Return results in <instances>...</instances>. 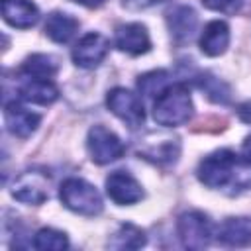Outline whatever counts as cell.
Wrapping results in <instances>:
<instances>
[{
  "label": "cell",
  "instance_id": "484cf974",
  "mask_svg": "<svg viewBox=\"0 0 251 251\" xmlns=\"http://www.w3.org/2000/svg\"><path fill=\"white\" fill-rule=\"evenodd\" d=\"M71 2H76V4L86 6V8H98V6H102L106 0H71Z\"/></svg>",
  "mask_w": 251,
  "mask_h": 251
},
{
  "label": "cell",
  "instance_id": "5bb4252c",
  "mask_svg": "<svg viewBox=\"0 0 251 251\" xmlns=\"http://www.w3.org/2000/svg\"><path fill=\"white\" fill-rule=\"evenodd\" d=\"M200 51L208 57H220L226 53L229 45V27L222 20H214L206 24V27L200 33Z\"/></svg>",
  "mask_w": 251,
  "mask_h": 251
},
{
  "label": "cell",
  "instance_id": "52a82bcc",
  "mask_svg": "<svg viewBox=\"0 0 251 251\" xmlns=\"http://www.w3.org/2000/svg\"><path fill=\"white\" fill-rule=\"evenodd\" d=\"M12 196L29 206H39L49 198V176L43 171H25L12 184Z\"/></svg>",
  "mask_w": 251,
  "mask_h": 251
},
{
  "label": "cell",
  "instance_id": "7402d4cb",
  "mask_svg": "<svg viewBox=\"0 0 251 251\" xmlns=\"http://www.w3.org/2000/svg\"><path fill=\"white\" fill-rule=\"evenodd\" d=\"M200 88H202V90L208 94V98L214 100V102L226 104V102L229 100V88H227L222 80H218V78H214V76H210V75H206V76L200 78Z\"/></svg>",
  "mask_w": 251,
  "mask_h": 251
},
{
  "label": "cell",
  "instance_id": "8fae6325",
  "mask_svg": "<svg viewBox=\"0 0 251 251\" xmlns=\"http://www.w3.org/2000/svg\"><path fill=\"white\" fill-rule=\"evenodd\" d=\"M4 120H6V127L12 135H16L20 139H25L31 133H35V129L39 127L41 116L24 108L22 104L10 102V104L4 106Z\"/></svg>",
  "mask_w": 251,
  "mask_h": 251
},
{
  "label": "cell",
  "instance_id": "5b68a950",
  "mask_svg": "<svg viewBox=\"0 0 251 251\" xmlns=\"http://www.w3.org/2000/svg\"><path fill=\"white\" fill-rule=\"evenodd\" d=\"M176 233L186 249H204L212 241V222L206 214L198 210H190L178 216Z\"/></svg>",
  "mask_w": 251,
  "mask_h": 251
},
{
  "label": "cell",
  "instance_id": "ffe728a7",
  "mask_svg": "<svg viewBox=\"0 0 251 251\" xmlns=\"http://www.w3.org/2000/svg\"><path fill=\"white\" fill-rule=\"evenodd\" d=\"M167 86H171V84H169V73L163 71V69H159V71H149V73H145V75H141V76L137 78V90H139L143 96H147V98L159 96Z\"/></svg>",
  "mask_w": 251,
  "mask_h": 251
},
{
  "label": "cell",
  "instance_id": "7a4b0ae2",
  "mask_svg": "<svg viewBox=\"0 0 251 251\" xmlns=\"http://www.w3.org/2000/svg\"><path fill=\"white\" fill-rule=\"evenodd\" d=\"M239 169V159L229 149H220L206 155L196 169L198 180L208 188H224L233 184Z\"/></svg>",
  "mask_w": 251,
  "mask_h": 251
},
{
  "label": "cell",
  "instance_id": "44dd1931",
  "mask_svg": "<svg viewBox=\"0 0 251 251\" xmlns=\"http://www.w3.org/2000/svg\"><path fill=\"white\" fill-rule=\"evenodd\" d=\"M33 247L41 251H63L69 247V237L59 229L41 227L33 237Z\"/></svg>",
  "mask_w": 251,
  "mask_h": 251
},
{
  "label": "cell",
  "instance_id": "6da1fadb",
  "mask_svg": "<svg viewBox=\"0 0 251 251\" xmlns=\"http://www.w3.org/2000/svg\"><path fill=\"white\" fill-rule=\"evenodd\" d=\"M192 98L184 84L167 86L153 104V120L165 127H176L190 120L192 116Z\"/></svg>",
  "mask_w": 251,
  "mask_h": 251
},
{
  "label": "cell",
  "instance_id": "7c38bea8",
  "mask_svg": "<svg viewBox=\"0 0 251 251\" xmlns=\"http://www.w3.org/2000/svg\"><path fill=\"white\" fill-rule=\"evenodd\" d=\"M198 25V16L190 6H175L167 12V27L171 31L173 41L176 43H186L194 35Z\"/></svg>",
  "mask_w": 251,
  "mask_h": 251
},
{
  "label": "cell",
  "instance_id": "d6986e66",
  "mask_svg": "<svg viewBox=\"0 0 251 251\" xmlns=\"http://www.w3.org/2000/svg\"><path fill=\"white\" fill-rule=\"evenodd\" d=\"M22 73L25 76H31V78H51L57 73V61L51 55L35 53L24 61Z\"/></svg>",
  "mask_w": 251,
  "mask_h": 251
},
{
  "label": "cell",
  "instance_id": "cb8c5ba5",
  "mask_svg": "<svg viewBox=\"0 0 251 251\" xmlns=\"http://www.w3.org/2000/svg\"><path fill=\"white\" fill-rule=\"evenodd\" d=\"M237 116H239L241 122L251 124V100H247V102H243V104L237 106Z\"/></svg>",
  "mask_w": 251,
  "mask_h": 251
},
{
  "label": "cell",
  "instance_id": "30bf717a",
  "mask_svg": "<svg viewBox=\"0 0 251 251\" xmlns=\"http://www.w3.org/2000/svg\"><path fill=\"white\" fill-rule=\"evenodd\" d=\"M114 43L120 51L127 53V55H143L151 49V37H149V31L143 24H122L116 27V37H114Z\"/></svg>",
  "mask_w": 251,
  "mask_h": 251
},
{
  "label": "cell",
  "instance_id": "277c9868",
  "mask_svg": "<svg viewBox=\"0 0 251 251\" xmlns=\"http://www.w3.org/2000/svg\"><path fill=\"white\" fill-rule=\"evenodd\" d=\"M86 149H88V155L90 159L96 163V165H108V163H114L118 161L126 147L122 143V139L112 131L108 129L106 126L102 124H96L88 129V135H86Z\"/></svg>",
  "mask_w": 251,
  "mask_h": 251
},
{
  "label": "cell",
  "instance_id": "e0dca14e",
  "mask_svg": "<svg viewBox=\"0 0 251 251\" xmlns=\"http://www.w3.org/2000/svg\"><path fill=\"white\" fill-rule=\"evenodd\" d=\"M78 29V20L65 12H51L45 22V35L55 43H69Z\"/></svg>",
  "mask_w": 251,
  "mask_h": 251
},
{
  "label": "cell",
  "instance_id": "9c48e42d",
  "mask_svg": "<svg viewBox=\"0 0 251 251\" xmlns=\"http://www.w3.org/2000/svg\"><path fill=\"white\" fill-rule=\"evenodd\" d=\"M106 194L110 196L112 202L120 206H129L143 198V188L129 173L114 171L106 178Z\"/></svg>",
  "mask_w": 251,
  "mask_h": 251
},
{
  "label": "cell",
  "instance_id": "8992f818",
  "mask_svg": "<svg viewBox=\"0 0 251 251\" xmlns=\"http://www.w3.org/2000/svg\"><path fill=\"white\" fill-rule=\"evenodd\" d=\"M106 106L116 118H120L131 129L139 127L145 120V108L141 96L124 86H116L106 94Z\"/></svg>",
  "mask_w": 251,
  "mask_h": 251
},
{
  "label": "cell",
  "instance_id": "4fadbf2b",
  "mask_svg": "<svg viewBox=\"0 0 251 251\" xmlns=\"http://www.w3.org/2000/svg\"><path fill=\"white\" fill-rule=\"evenodd\" d=\"M2 18L12 27L27 29L39 22V10L31 0H2Z\"/></svg>",
  "mask_w": 251,
  "mask_h": 251
},
{
  "label": "cell",
  "instance_id": "ac0fdd59",
  "mask_svg": "<svg viewBox=\"0 0 251 251\" xmlns=\"http://www.w3.org/2000/svg\"><path fill=\"white\" fill-rule=\"evenodd\" d=\"M147 241L145 231L133 224H122L118 231L108 241V247L112 249H139Z\"/></svg>",
  "mask_w": 251,
  "mask_h": 251
},
{
  "label": "cell",
  "instance_id": "9a60e30c",
  "mask_svg": "<svg viewBox=\"0 0 251 251\" xmlns=\"http://www.w3.org/2000/svg\"><path fill=\"white\" fill-rule=\"evenodd\" d=\"M20 96L25 102L39 104V106H49L59 98V88L51 78H31L27 76L25 82L20 86Z\"/></svg>",
  "mask_w": 251,
  "mask_h": 251
},
{
  "label": "cell",
  "instance_id": "2e32d148",
  "mask_svg": "<svg viewBox=\"0 0 251 251\" xmlns=\"http://www.w3.org/2000/svg\"><path fill=\"white\" fill-rule=\"evenodd\" d=\"M218 239L229 247H243L251 243V220L249 218H226L218 227Z\"/></svg>",
  "mask_w": 251,
  "mask_h": 251
},
{
  "label": "cell",
  "instance_id": "ba28073f",
  "mask_svg": "<svg viewBox=\"0 0 251 251\" xmlns=\"http://www.w3.org/2000/svg\"><path fill=\"white\" fill-rule=\"evenodd\" d=\"M108 49H110V41L98 33V31H90L86 35H82L76 45L73 47V63L80 69H94L98 67L106 55H108Z\"/></svg>",
  "mask_w": 251,
  "mask_h": 251
},
{
  "label": "cell",
  "instance_id": "603a6c76",
  "mask_svg": "<svg viewBox=\"0 0 251 251\" xmlns=\"http://www.w3.org/2000/svg\"><path fill=\"white\" fill-rule=\"evenodd\" d=\"M204 8L208 10H214V12H220V14H227V16H233L241 10L243 6V0H200Z\"/></svg>",
  "mask_w": 251,
  "mask_h": 251
},
{
  "label": "cell",
  "instance_id": "3957f363",
  "mask_svg": "<svg viewBox=\"0 0 251 251\" xmlns=\"http://www.w3.org/2000/svg\"><path fill=\"white\" fill-rule=\"evenodd\" d=\"M59 198L65 208L80 216H98L104 208L102 196L94 184L84 178H67L59 188Z\"/></svg>",
  "mask_w": 251,
  "mask_h": 251
},
{
  "label": "cell",
  "instance_id": "d4e9b609",
  "mask_svg": "<svg viewBox=\"0 0 251 251\" xmlns=\"http://www.w3.org/2000/svg\"><path fill=\"white\" fill-rule=\"evenodd\" d=\"M241 157H243V161L251 163V135H247L241 145Z\"/></svg>",
  "mask_w": 251,
  "mask_h": 251
}]
</instances>
